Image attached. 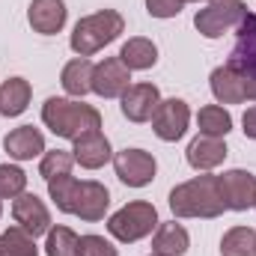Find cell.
I'll use <instances>...</instances> for the list:
<instances>
[{
    "instance_id": "6da1fadb",
    "label": "cell",
    "mask_w": 256,
    "mask_h": 256,
    "mask_svg": "<svg viewBox=\"0 0 256 256\" xmlns=\"http://www.w3.org/2000/svg\"><path fill=\"white\" fill-rule=\"evenodd\" d=\"M48 194L57 202V208L66 214H78L80 220H102L108 206H110V194L102 182H78L72 173L57 176L48 182Z\"/></svg>"
},
{
    "instance_id": "7a4b0ae2",
    "label": "cell",
    "mask_w": 256,
    "mask_h": 256,
    "mask_svg": "<svg viewBox=\"0 0 256 256\" xmlns=\"http://www.w3.org/2000/svg\"><path fill=\"white\" fill-rule=\"evenodd\" d=\"M170 208L176 218H218L224 214V200L218 188V176L202 173L191 182H182L170 191Z\"/></svg>"
},
{
    "instance_id": "3957f363",
    "label": "cell",
    "mask_w": 256,
    "mask_h": 256,
    "mask_svg": "<svg viewBox=\"0 0 256 256\" xmlns=\"http://www.w3.org/2000/svg\"><path fill=\"white\" fill-rule=\"evenodd\" d=\"M42 122L51 128L57 137L78 140L86 131L102 128V114L84 102H68V98H48L42 108Z\"/></svg>"
},
{
    "instance_id": "277c9868",
    "label": "cell",
    "mask_w": 256,
    "mask_h": 256,
    "mask_svg": "<svg viewBox=\"0 0 256 256\" xmlns=\"http://www.w3.org/2000/svg\"><path fill=\"white\" fill-rule=\"evenodd\" d=\"M126 30V21L116 9H98L86 18H80L72 30V51L78 57H92L104 45H110Z\"/></svg>"
},
{
    "instance_id": "5b68a950",
    "label": "cell",
    "mask_w": 256,
    "mask_h": 256,
    "mask_svg": "<svg viewBox=\"0 0 256 256\" xmlns=\"http://www.w3.org/2000/svg\"><path fill=\"white\" fill-rule=\"evenodd\" d=\"M226 66L242 78L244 96L256 102V15H250V12L236 27V48H232Z\"/></svg>"
},
{
    "instance_id": "8992f818",
    "label": "cell",
    "mask_w": 256,
    "mask_h": 256,
    "mask_svg": "<svg viewBox=\"0 0 256 256\" xmlns=\"http://www.w3.org/2000/svg\"><path fill=\"white\" fill-rule=\"evenodd\" d=\"M155 226H158V212H155L152 202H143V200L122 206V208H120L116 214H110V220H108V232H110L116 242H126V244L146 238L149 232H155Z\"/></svg>"
},
{
    "instance_id": "52a82bcc",
    "label": "cell",
    "mask_w": 256,
    "mask_h": 256,
    "mask_svg": "<svg viewBox=\"0 0 256 256\" xmlns=\"http://www.w3.org/2000/svg\"><path fill=\"white\" fill-rule=\"evenodd\" d=\"M248 15V6L238 0V3H208L206 9H200L194 15V27L206 36V39H218L224 36L226 30L238 27V21Z\"/></svg>"
},
{
    "instance_id": "ba28073f",
    "label": "cell",
    "mask_w": 256,
    "mask_h": 256,
    "mask_svg": "<svg viewBox=\"0 0 256 256\" xmlns=\"http://www.w3.org/2000/svg\"><path fill=\"white\" fill-rule=\"evenodd\" d=\"M218 188H220L224 206L232 212H244L256 202V176L248 170H230L218 176Z\"/></svg>"
},
{
    "instance_id": "9c48e42d",
    "label": "cell",
    "mask_w": 256,
    "mask_h": 256,
    "mask_svg": "<svg viewBox=\"0 0 256 256\" xmlns=\"http://www.w3.org/2000/svg\"><path fill=\"white\" fill-rule=\"evenodd\" d=\"M191 122V110L182 98H167L158 104L155 116H152V131L164 140V143H176Z\"/></svg>"
},
{
    "instance_id": "30bf717a",
    "label": "cell",
    "mask_w": 256,
    "mask_h": 256,
    "mask_svg": "<svg viewBox=\"0 0 256 256\" xmlns=\"http://www.w3.org/2000/svg\"><path fill=\"white\" fill-rule=\"evenodd\" d=\"M114 167H116V176L126 182L128 188H143L155 179V158L143 149H122L116 152L114 158Z\"/></svg>"
},
{
    "instance_id": "8fae6325",
    "label": "cell",
    "mask_w": 256,
    "mask_h": 256,
    "mask_svg": "<svg viewBox=\"0 0 256 256\" xmlns=\"http://www.w3.org/2000/svg\"><path fill=\"white\" fill-rule=\"evenodd\" d=\"M131 86V68L120 57H108L92 68V92H98L102 98H122Z\"/></svg>"
},
{
    "instance_id": "7c38bea8",
    "label": "cell",
    "mask_w": 256,
    "mask_h": 256,
    "mask_svg": "<svg viewBox=\"0 0 256 256\" xmlns=\"http://www.w3.org/2000/svg\"><path fill=\"white\" fill-rule=\"evenodd\" d=\"M12 218H15V224H18L24 232H30L33 238H36V236H45V232L51 230V214H48L45 202H42L36 194H18L15 202H12Z\"/></svg>"
},
{
    "instance_id": "4fadbf2b",
    "label": "cell",
    "mask_w": 256,
    "mask_h": 256,
    "mask_svg": "<svg viewBox=\"0 0 256 256\" xmlns=\"http://www.w3.org/2000/svg\"><path fill=\"white\" fill-rule=\"evenodd\" d=\"M161 104V92L155 84H134L122 92V114L131 122H149Z\"/></svg>"
},
{
    "instance_id": "5bb4252c",
    "label": "cell",
    "mask_w": 256,
    "mask_h": 256,
    "mask_svg": "<svg viewBox=\"0 0 256 256\" xmlns=\"http://www.w3.org/2000/svg\"><path fill=\"white\" fill-rule=\"evenodd\" d=\"M72 155H74V161H78L80 167L98 170V167H104V164L110 161V143H108V137L96 128V131H86V134H80V137L74 140Z\"/></svg>"
},
{
    "instance_id": "9a60e30c",
    "label": "cell",
    "mask_w": 256,
    "mask_h": 256,
    "mask_svg": "<svg viewBox=\"0 0 256 256\" xmlns=\"http://www.w3.org/2000/svg\"><path fill=\"white\" fill-rule=\"evenodd\" d=\"M226 158V143L224 137H208V134H200L194 137L191 146H188V164L200 173H208L214 170L218 164H224Z\"/></svg>"
},
{
    "instance_id": "2e32d148",
    "label": "cell",
    "mask_w": 256,
    "mask_h": 256,
    "mask_svg": "<svg viewBox=\"0 0 256 256\" xmlns=\"http://www.w3.org/2000/svg\"><path fill=\"white\" fill-rule=\"evenodd\" d=\"M3 149H6L9 158H15V161H33L36 155L45 152V137H42L39 128L21 126V128L9 131V134L3 137Z\"/></svg>"
},
{
    "instance_id": "e0dca14e",
    "label": "cell",
    "mask_w": 256,
    "mask_h": 256,
    "mask_svg": "<svg viewBox=\"0 0 256 256\" xmlns=\"http://www.w3.org/2000/svg\"><path fill=\"white\" fill-rule=\"evenodd\" d=\"M30 27L42 36H54L60 33L66 24V3L63 0H33L27 9Z\"/></svg>"
},
{
    "instance_id": "ac0fdd59",
    "label": "cell",
    "mask_w": 256,
    "mask_h": 256,
    "mask_svg": "<svg viewBox=\"0 0 256 256\" xmlns=\"http://www.w3.org/2000/svg\"><path fill=\"white\" fill-rule=\"evenodd\" d=\"M191 238H188V230L182 224H158L155 226V236H152V254L155 256H182L188 250Z\"/></svg>"
},
{
    "instance_id": "d6986e66",
    "label": "cell",
    "mask_w": 256,
    "mask_h": 256,
    "mask_svg": "<svg viewBox=\"0 0 256 256\" xmlns=\"http://www.w3.org/2000/svg\"><path fill=\"white\" fill-rule=\"evenodd\" d=\"M212 92H214V98L220 104H242V102H248L244 84L230 66H220V68L212 72Z\"/></svg>"
},
{
    "instance_id": "ffe728a7",
    "label": "cell",
    "mask_w": 256,
    "mask_h": 256,
    "mask_svg": "<svg viewBox=\"0 0 256 256\" xmlns=\"http://www.w3.org/2000/svg\"><path fill=\"white\" fill-rule=\"evenodd\" d=\"M30 96H33V90L24 78L3 80V86H0V114L3 116H21L30 104Z\"/></svg>"
},
{
    "instance_id": "44dd1931",
    "label": "cell",
    "mask_w": 256,
    "mask_h": 256,
    "mask_svg": "<svg viewBox=\"0 0 256 256\" xmlns=\"http://www.w3.org/2000/svg\"><path fill=\"white\" fill-rule=\"evenodd\" d=\"M92 68L96 66L90 63L86 57H78V60H72V63H66L63 68V90L68 96H74V98H84L86 92H92Z\"/></svg>"
},
{
    "instance_id": "7402d4cb",
    "label": "cell",
    "mask_w": 256,
    "mask_h": 256,
    "mask_svg": "<svg viewBox=\"0 0 256 256\" xmlns=\"http://www.w3.org/2000/svg\"><path fill=\"white\" fill-rule=\"evenodd\" d=\"M120 60L131 72H143V68H152V66L158 63V48H155V42H149L143 36H134V39H128L126 45H122Z\"/></svg>"
},
{
    "instance_id": "603a6c76",
    "label": "cell",
    "mask_w": 256,
    "mask_h": 256,
    "mask_svg": "<svg viewBox=\"0 0 256 256\" xmlns=\"http://www.w3.org/2000/svg\"><path fill=\"white\" fill-rule=\"evenodd\" d=\"M220 256H256V230L232 226L220 238Z\"/></svg>"
},
{
    "instance_id": "cb8c5ba5",
    "label": "cell",
    "mask_w": 256,
    "mask_h": 256,
    "mask_svg": "<svg viewBox=\"0 0 256 256\" xmlns=\"http://www.w3.org/2000/svg\"><path fill=\"white\" fill-rule=\"evenodd\" d=\"M0 256H39L36 238L24 232L21 226H9L0 236Z\"/></svg>"
},
{
    "instance_id": "d4e9b609",
    "label": "cell",
    "mask_w": 256,
    "mask_h": 256,
    "mask_svg": "<svg viewBox=\"0 0 256 256\" xmlns=\"http://www.w3.org/2000/svg\"><path fill=\"white\" fill-rule=\"evenodd\" d=\"M196 126H200V134H208V137H226L230 128H232V116L230 110L218 108V104H208L196 114Z\"/></svg>"
},
{
    "instance_id": "484cf974",
    "label": "cell",
    "mask_w": 256,
    "mask_h": 256,
    "mask_svg": "<svg viewBox=\"0 0 256 256\" xmlns=\"http://www.w3.org/2000/svg\"><path fill=\"white\" fill-rule=\"evenodd\" d=\"M45 254L48 256H80V238L68 226H54V230H48Z\"/></svg>"
},
{
    "instance_id": "4316f807",
    "label": "cell",
    "mask_w": 256,
    "mask_h": 256,
    "mask_svg": "<svg viewBox=\"0 0 256 256\" xmlns=\"http://www.w3.org/2000/svg\"><path fill=\"white\" fill-rule=\"evenodd\" d=\"M72 164H74V155L72 152H63V149H54V152H45L42 164H39V173L51 182L57 176H68L72 173Z\"/></svg>"
},
{
    "instance_id": "83f0119b",
    "label": "cell",
    "mask_w": 256,
    "mask_h": 256,
    "mask_svg": "<svg viewBox=\"0 0 256 256\" xmlns=\"http://www.w3.org/2000/svg\"><path fill=\"white\" fill-rule=\"evenodd\" d=\"M27 176L21 167L12 164H0V200H15L18 194H24Z\"/></svg>"
},
{
    "instance_id": "f1b7e54d",
    "label": "cell",
    "mask_w": 256,
    "mask_h": 256,
    "mask_svg": "<svg viewBox=\"0 0 256 256\" xmlns=\"http://www.w3.org/2000/svg\"><path fill=\"white\" fill-rule=\"evenodd\" d=\"M80 256H116V248L104 236H84L80 238Z\"/></svg>"
},
{
    "instance_id": "f546056e",
    "label": "cell",
    "mask_w": 256,
    "mask_h": 256,
    "mask_svg": "<svg viewBox=\"0 0 256 256\" xmlns=\"http://www.w3.org/2000/svg\"><path fill=\"white\" fill-rule=\"evenodd\" d=\"M182 0H146V12L152 18H176L182 12Z\"/></svg>"
},
{
    "instance_id": "4dcf8cb0",
    "label": "cell",
    "mask_w": 256,
    "mask_h": 256,
    "mask_svg": "<svg viewBox=\"0 0 256 256\" xmlns=\"http://www.w3.org/2000/svg\"><path fill=\"white\" fill-rule=\"evenodd\" d=\"M244 134L256 140V104L254 108H248V114H244Z\"/></svg>"
},
{
    "instance_id": "1f68e13d",
    "label": "cell",
    "mask_w": 256,
    "mask_h": 256,
    "mask_svg": "<svg viewBox=\"0 0 256 256\" xmlns=\"http://www.w3.org/2000/svg\"><path fill=\"white\" fill-rule=\"evenodd\" d=\"M212 3H238V0H212Z\"/></svg>"
},
{
    "instance_id": "d6a6232c",
    "label": "cell",
    "mask_w": 256,
    "mask_h": 256,
    "mask_svg": "<svg viewBox=\"0 0 256 256\" xmlns=\"http://www.w3.org/2000/svg\"><path fill=\"white\" fill-rule=\"evenodd\" d=\"M182 3H196V0H182Z\"/></svg>"
},
{
    "instance_id": "836d02e7",
    "label": "cell",
    "mask_w": 256,
    "mask_h": 256,
    "mask_svg": "<svg viewBox=\"0 0 256 256\" xmlns=\"http://www.w3.org/2000/svg\"><path fill=\"white\" fill-rule=\"evenodd\" d=\"M254 206H256V202H254Z\"/></svg>"
},
{
    "instance_id": "e575fe53",
    "label": "cell",
    "mask_w": 256,
    "mask_h": 256,
    "mask_svg": "<svg viewBox=\"0 0 256 256\" xmlns=\"http://www.w3.org/2000/svg\"><path fill=\"white\" fill-rule=\"evenodd\" d=\"M152 256H155V254H152Z\"/></svg>"
}]
</instances>
